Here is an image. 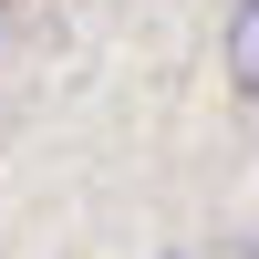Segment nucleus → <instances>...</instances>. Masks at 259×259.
I'll return each mask as SVG.
<instances>
[{
  "label": "nucleus",
  "instance_id": "f257e3e1",
  "mask_svg": "<svg viewBox=\"0 0 259 259\" xmlns=\"http://www.w3.org/2000/svg\"><path fill=\"white\" fill-rule=\"evenodd\" d=\"M228 73H239V94L259 83V0H239V11H228Z\"/></svg>",
  "mask_w": 259,
  "mask_h": 259
}]
</instances>
